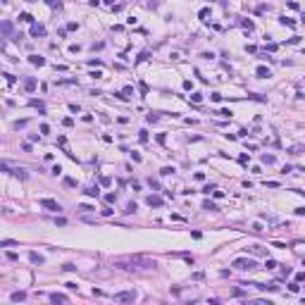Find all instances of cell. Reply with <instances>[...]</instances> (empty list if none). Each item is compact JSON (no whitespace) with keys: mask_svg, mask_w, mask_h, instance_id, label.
<instances>
[{"mask_svg":"<svg viewBox=\"0 0 305 305\" xmlns=\"http://www.w3.org/2000/svg\"><path fill=\"white\" fill-rule=\"evenodd\" d=\"M231 265H234V270H241V272H250V270L258 267V262H255L253 258H236Z\"/></svg>","mask_w":305,"mask_h":305,"instance_id":"6da1fadb","label":"cell"},{"mask_svg":"<svg viewBox=\"0 0 305 305\" xmlns=\"http://www.w3.org/2000/svg\"><path fill=\"white\" fill-rule=\"evenodd\" d=\"M38 205L45 207V210H50V212H62V205L57 203V200H53V198H41Z\"/></svg>","mask_w":305,"mask_h":305,"instance_id":"7a4b0ae2","label":"cell"},{"mask_svg":"<svg viewBox=\"0 0 305 305\" xmlns=\"http://www.w3.org/2000/svg\"><path fill=\"white\" fill-rule=\"evenodd\" d=\"M114 300L117 303H134L136 300V291H119V293H114Z\"/></svg>","mask_w":305,"mask_h":305,"instance_id":"3957f363","label":"cell"},{"mask_svg":"<svg viewBox=\"0 0 305 305\" xmlns=\"http://www.w3.org/2000/svg\"><path fill=\"white\" fill-rule=\"evenodd\" d=\"M143 267V270H150V267H155V260H148V258H141V255H136L131 258V267Z\"/></svg>","mask_w":305,"mask_h":305,"instance_id":"277c9868","label":"cell"},{"mask_svg":"<svg viewBox=\"0 0 305 305\" xmlns=\"http://www.w3.org/2000/svg\"><path fill=\"white\" fill-rule=\"evenodd\" d=\"M145 203L150 205V207H162V205H165V198L153 193V196H148V198H145Z\"/></svg>","mask_w":305,"mask_h":305,"instance_id":"5b68a950","label":"cell"},{"mask_svg":"<svg viewBox=\"0 0 305 305\" xmlns=\"http://www.w3.org/2000/svg\"><path fill=\"white\" fill-rule=\"evenodd\" d=\"M24 91H26V93H34L36 91V79L34 76H26V79H24Z\"/></svg>","mask_w":305,"mask_h":305,"instance_id":"8992f818","label":"cell"},{"mask_svg":"<svg viewBox=\"0 0 305 305\" xmlns=\"http://www.w3.org/2000/svg\"><path fill=\"white\" fill-rule=\"evenodd\" d=\"M31 36H34V38L45 36V26H43V24H34V26H31Z\"/></svg>","mask_w":305,"mask_h":305,"instance_id":"52a82bcc","label":"cell"},{"mask_svg":"<svg viewBox=\"0 0 305 305\" xmlns=\"http://www.w3.org/2000/svg\"><path fill=\"white\" fill-rule=\"evenodd\" d=\"M84 193H86L88 198H98V196H100V188H98V186H88Z\"/></svg>","mask_w":305,"mask_h":305,"instance_id":"ba28073f","label":"cell"},{"mask_svg":"<svg viewBox=\"0 0 305 305\" xmlns=\"http://www.w3.org/2000/svg\"><path fill=\"white\" fill-rule=\"evenodd\" d=\"M50 300H53V303H67L69 298L65 296V293H50Z\"/></svg>","mask_w":305,"mask_h":305,"instance_id":"9c48e42d","label":"cell"},{"mask_svg":"<svg viewBox=\"0 0 305 305\" xmlns=\"http://www.w3.org/2000/svg\"><path fill=\"white\" fill-rule=\"evenodd\" d=\"M29 62L36 65V67H43L45 65V57H38V55H29Z\"/></svg>","mask_w":305,"mask_h":305,"instance_id":"30bf717a","label":"cell"},{"mask_svg":"<svg viewBox=\"0 0 305 305\" xmlns=\"http://www.w3.org/2000/svg\"><path fill=\"white\" fill-rule=\"evenodd\" d=\"M255 74H258L260 79H270V76H272V72L267 67H258V69H255Z\"/></svg>","mask_w":305,"mask_h":305,"instance_id":"8fae6325","label":"cell"},{"mask_svg":"<svg viewBox=\"0 0 305 305\" xmlns=\"http://www.w3.org/2000/svg\"><path fill=\"white\" fill-rule=\"evenodd\" d=\"M29 260H31L34 265H43V262H45L43 255H38V253H29Z\"/></svg>","mask_w":305,"mask_h":305,"instance_id":"7c38bea8","label":"cell"},{"mask_svg":"<svg viewBox=\"0 0 305 305\" xmlns=\"http://www.w3.org/2000/svg\"><path fill=\"white\" fill-rule=\"evenodd\" d=\"M279 24H284V26H296V19H291V17H279Z\"/></svg>","mask_w":305,"mask_h":305,"instance_id":"4fadbf2b","label":"cell"},{"mask_svg":"<svg viewBox=\"0 0 305 305\" xmlns=\"http://www.w3.org/2000/svg\"><path fill=\"white\" fill-rule=\"evenodd\" d=\"M246 250H250V253H255V255H267V250H265L262 246H250V248H246Z\"/></svg>","mask_w":305,"mask_h":305,"instance_id":"5bb4252c","label":"cell"},{"mask_svg":"<svg viewBox=\"0 0 305 305\" xmlns=\"http://www.w3.org/2000/svg\"><path fill=\"white\" fill-rule=\"evenodd\" d=\"M203 210H207V212H217L219 207H217V205L212 203V200H205V203H203Z\"/></svg>","mask_w":305,"mask_h":305,"instance_id":"9a60e30c","label":"cell"},{"mask_svg":"<svg viewBox=\"0 0 305 305\" xmlns=\"http://www.w3.org/2000/svg\"><path fill=\"white\" fill-rule=\"evenodd\" d=\"M24 298H26L24 291H14V293H12V303H19V300H24Z\"/></svg>","mask_w":305,"mask_h":305,"instance_id":"2e32d148","label":"cell"},{"mask_svg":"<svg viewBox=\"0 0 305 305\" xmlns=\"http://www.w3.org/2000/svg\"><path fill=\"white\" fill-rule=\"evenodd\" d=\"M76 210H79V212H84V215H86V212H96V207H93V205H79V207H76Z\"/></svg>","mask_w":305,"mask_h":305,"instance_id":"e0dca14e","label":"cell"},{"mask_svg":"<svg viewBox=\"0 0 305 305\" xmlns=\"http://www.w3.org/2000/svg\"><path fill=\"white\" fill-rule=\"evenodd\" d=\"M19 22H26V24H31V22H34V17H31L29 12H22V14H19Z\"/></svg>","mask_w":305,"mask_h":305,"instance_id":"ac0fdd59","label":"cell"},{"mask_svg":"<svg viewBox=\"0 0 305 305\" xmlns=\"http://www.w3.org/2000/svg\"><path fill=\"white\" fill-rule=\"evenodd\" d=\"M105 203H107V205L117 203V193H105Z\"/></svg>","mask_w":305,"mask_h":305,"instance_id":"d6986e66","label":"cell"},{"mask_svg":"<svg viewBox=\"0 0 305 305\" xmlns=\"http://www.w3.org/2000/svg\"><path fill=\"white\" fill-rule=\"evenodd\" d=\"M262 162H265V165H274V162H276V157H274V155H267V153H265V155H262Z\"/></svg>","mask_w":305,"mask_h":305,"instance_id":"ffe728a7","label":"cell"},{"mask_svg":"<svg viewBox=\"0 0 305 305\" xmlns=\"http://www.w3.org/2000/svg\"><path fill=\"white\" fill-rule=\"evenodd\" d=\"M136 210H138V205H136V203H129L124 212H127V215H136Z\"/></svg>","mask_w":305,"mask_h":305,"instance_id":"44dd1931","label":"cell"},{"mask_svg":"<svg viewBox=\"0 0 305 305\" xmlns=\"http://www.w3.org/2000/svg\"><path fill=\"white\" fill-rule=\"evenodd\" d=\"M241 26H246L248 31H253V29H255V24H253L250 19H241Z\"/></svg>","mask_w":305,"mask_h":305,"instance_id":"7402d4cb","label":"cell"},{"mask_svg":"<svg viewBox=\"0 0 305 305\" xmlns=\"http://www.w3.org/2000/svg\"><path fill=\"white\" fill-rule=\"evenodd\" d=\"M148 184H150V188H155V191H162V188H160V181H157V179H153V176H150V179H148Z\"/></svg>","mask_w":305,"mask_h":305,"instance_id":"603a6c76","label":"cell"},{"mask_svg":"<svg viewBox=\"0 0 305 305\" xmlns=\"http://www.w3.org/2000/svg\"><path fill=\"white\" fill-rule=\"evenodd\" d=\"M2 34H5V36L12 34V24H10V22H2Z\"/></svg>","mask_w":305,"mask_h":305,"instance_id":"cb8c5ba5","label":"cell"},{"mask_svg":"<svg viewBox=\"0 0 305 305\" xmlns=\"http://www.w3.org/2000/svg\"><path fill=\"white\" fill-rule=\"evenodd\" d=\"M217 114H219V117H224V119H231V114H234V112H231V110H219Z\"/></svg>","mask_w":305,"mask_h":305,"instance_id":"d4e9b609","label":"cell"},{"mask_svg":"<svg viewBox=\"0 0 305 305\" xmlns=\"http://www.w3.org/2000/svg\"><path fill=\"white\" fill-rule=\"evenodd\" d=\"M0 246H2V248H10V246H17V241H12V238H5V241H0Z\"/></svg>","mask_w":305,"mask_h":305,"instance_id":"484cf974","label":"cell"},{"mask_svg":"<svg viewBox=\"0 0 305 305\" xmlns=\"http://www.w3.org/2000/svg\"><path fill=\"white\" fill-rule=\"evenodd\" d=\"M174 167H162V169H160V174H162V176H169V174H174Z\"/></svg>","mask_w":305,"mask_h":305,"instance_id":"4316f807","label":"cell"},{"mask_svg":"<svg viewBox=\"0 0 305 305\" xmlns=\"http://www.w3.org/2000/svg\"><path fill=\"white\" fill-rule=\"evenodd\" d=\"M138 141H141V143H145V141H148V131H145V129H141V131H138Z\"/></svg>","mask_w":305,"mask_h":305,"instance_id":"83f0119b","label":"cell"},{"mask_svg":"<svg viewBox=\"0 0 305 305\" xmlns=\"http://www.w3.org/2000/svg\"><path fill=\"white\" fill-rule=\"evenodd\" d=\"M12 174H14V176H19V179H26V172L22 169V167H17V169L12 172Z\"/></svg>","mask_w":305,"mask_h":305,"instance_id":"f1b7e54d","label":"cell"},{"mask_svg":"<svg viewBox=\"0 0 305 305\" xmlns=\"http://www.w3.org/2000/svg\"><path fill=\"white\" fill-rule=\"evenodd\" d=\"M248 98H250V100H258V102H265V100H267V98H262V96H258V93H250Z\"/></svg>","mask_w":305,"mask_h":305,"instance_id":"f546056e","label":"cell"},{"mask_svg":"<svg viewBox=\"0 0 305 305\" xmlns=\"http://www.w3.org/2000/svg\"><path fill=\"white\" fill-rule=\"evenodd\" d=\"M276 267V260H265V270H274Z\"/></svg>","mask_w":305,"mask_h":305,"instance_id":"4dcf8cb0","label":"cell"},{"mask_svg":"<svg viewBox=\"0 0 305 305\" xmlns=\"http://www.w3.org/2000/svg\"><path fill=\"white\" fill-rule=\"evenodd\" d=\"M198 17H200V19H207V17H210V10H207V7H203V10L198 12Z\"/></svg>","mask_w":305,"mask_h":305,"instance_id":"1f68e13d","label":"cell"},{"mask_svg":"<svg viewBox=\"0 0 305 305\" xmlns=\"http://www.w3.org/2000/svg\"><path fill=\"white\" fill-rule=\"evenodd\" d=\"M65 186H67V188H74V186H76V179H65Z\"/></svg>","mask_w":305,"mask_h":305,"instance_id":"d6a6232c","label":"cell"},{"mask_svg":"<svg viewBox=\"0 0 305 305\" xmlns=\"http://www.w3.org/2000/svg\"><path fill=\"white\" fill-rule=\"evenodd\" d=\"M145 119H148V122H150V124H153V122H157V119H160V117H157V112H150V114H148V117H145Z\"/></svg>","mask_w":305,"mask_h":305,"instance_id":"836d02e7","label":"cell"},{"mask_svg":"<svg viewBox=\"0 0 305 305\" xmlns=\"http://www.w3.org/2000/svg\"><path fill=\"white\" fill-rule=\"evenodd\" d=\"M298 288H300V286H298V281H293V284H288V291H291V293H298Z\"/></svg>","mask_w":305,"mask_h":305,"instance_id":"e575fe53","label":"cell"},{"mask_svg":"<svg viewBox=\"0 0 305 305\" xmlns=\"http://www.w3.org/2000/svg\"><path fill=\"white\" fill-rule=\"evenodd\" d=\"M191 100H193L196 105H198V102L203 100V96H200V93H191Z\"/></svg>","mask_w":305,"mask_h":305,"instance_id":"d590c367","label":"cell"},{"mask_svg":"<svg viewBox=\"0 0 305 305\" xmlns=\"http://www.w3.org/2000/svg\"><path fill=\"white\" fill-rule=\"evenodd\" d=\"M212 191H215V186H212V184H207V186H203V193H205V196H210Z\"/></svg>","mask_w":305,"mask_h":305,"instance_id":"8d00e7d4","label":"cell"},{"mask_svg":"<svg viewBox=\"0 0 305 305\" xmlns=\"http://www.w3.org/2000/svg\"><path fill=\"white\" fill-rule=\"evenodd\" d=\"M102 215H105V217H112L114 210H112V207H102Z\"/></svg>","mask_w":305,"mask_h":305,"instance_id":"74e56055","label":"cell"},{"mask_svg":"<svg viewBox=\"0 0 305 305\" xmlns=\"http://www.w3.org/2000/svg\"><path fill=\"white\" fill-rule=\"evenodd\" d=\"M88 65H91V67H100L102 62H100V60H98V57H96V60H93V57H91V60H88Z\"/></svg>","mask_w":305,"mask_h":305,"instance_id":"f35d334b","label":"cell"},{"mask_svg":"<svg viewBox=\"0 0 305 305\" xmlns=\"http://www.w3.org/2000/svg\"><path fill=\"white\" fill-rule=\"evenodd\" d=\"M62 270H65V272H74V270H76V265H72V262H67V265H65Z\"/></svg>","mask_w":305,"mask_h":305,"instance_id":"ab89813d","label":"cell"},{"mask_svg":"<svg viewBox=\"0 0 305 305\" xmlns=\"http://www.w3.org/2000/svg\"><path fill=\"white\" fill-rule=\"evenodd\" d=\"M193 179H196V181H203L205 174H203V172H196V174H193Z\"/></svg>","mask_w":305,"mask_h":305,"instance_id":"60d3db41","label":"cell"},{"mask_svg":"<svg viewBox=\"0 0 305 305\" xmlns=\"http://www.w3.org/2000/svg\"><path fill=\"white\" fill-rule=\"evenodd\" d=\"M62 124H65V127H72V124H74V119H72V117H65V119H62Z\"/></svg>","mask_w":305,"mask_h":305,"instance_id":"b9f144b4","label":"cell"},{"mask_svg":"<svg viewBox=\"0 0 305 305\" xmlns=\"http://www.w3.org/2000/svg\"><path fill=\"white\" fill-rule=\"evenodd\" d=\"M50 172H53V174L57 176V174H62V167H60V165H55V167H53V169H50Z\"/></svg>","mask_w":305,"mask_h":305,"instance_id":"7bdbcfd3","label":"cell"},{"mask_svg":"<svg viewBox=\"0 0 305 305\" xmlns=\"http://www.w3.org/2000/svg\"><path fill=\"white\" fill-rule=\"evenodd\" d=\"M122 93H124V96H127V98H129V96H131V93H134V88H131V86H127V88H124V91H122Z\"/></svg>","mask_w":305,"mask_h":305,"instance_id":"ee69618b","label":"cell"},{"mask_svg":"<svg viewBox=\"0 0 305 305\" xmlns=\"http://www.w3.org/2000/svg\"><path fill=\"white\" fill-rule=\"evenodd\" d=\"M19 127H26V119H19V122H14V129H19Z\"/></svg>","mask_w":305,"mask_h":305,"instance_id":"f6af8a7d","label":"cell"},{"mask_svg":"<svg viewBox=\"0 0 305 305\" xmlns=\"http://www.w3.org/2000/svg\"><path fill=\"white\" fill-rule=\"evenodd\" d=\"M41 134H50V127L48 124H41Z\"/></svg>","mask_w":305,"mask_h":305,"instance_id":"bcb514c9","label":"cell"},{"mask_svg":"<svg viewBox=\"0 0 305 305\" xmlns=\"http://www.w3.org/2000/svg\"><path fill=\"white\" fill-rule=\"evenodd\" d=\"M253 231H258V234H260V231H262V224H260V222H255V224H253Z\"/></svg>","mask_w":305,"mask_h":305,"instance_id":"7dc6e473","label":"cell"},{"mask_svg":"<svg viewBox=\"0 0 305 305\" xmlns=\"http://www.w3.org/2000/svg\"><path fill=\"white\" fill-rule=\"evenodd\" d=\"M48 5H50V7H57V10H60V7H62V5H60V2H57V0H48Z\"/></svg>","mask_w":305,"mask_h":305,"instance_id":"c3c4849f","label":"cell"},{"mask_svg":"<svg viewBox=\"0 0 305 305\" xmlns=\"http://www.w3.org/2000/svg\"><path fill=\"white\" fill-rule=\"evenodd\" d=\"M67 29H69V31H74V29H79V24H76V22H69Z\"/></svg>","mask_w":305,"mask_h":305,"instance_id":"681fc988","label":"cell"},{"mask_svg":"<svg viewBox=\"0 0 305 305\" xmlns=\"http://www.w3.org/2000/svg\"><path fill=\"white\" fill-rule=\"evenodd\" d=\"M165 141H167V138H165V134H157V143H160V145H165Z\"/></svg>","mask_w":305,"mask_h":305,"instance_id":"f907efd6","label":"cell"},{"mask_svg":"<svg viewBox=\"0 0 305 305\" xmlns=\"http://www.w3.org/2000/svg\"><path fill=\"white\" fill-rule=\"evenodd\" d=\"M100 184L102 186H110V176H100Z\"/></svg>","mask_w":305,"mask_h":305,"instance_id":"816d5d0a","label":"cell"},{"mask_svg":"<svg viewBox=\"0 0 305 305\" xmlns=\"http://www.w3.org/2000/svg\"><path fill=\"white\" fill-rule=\"evenodd\" d=\"M131 160H134V162H141V160H143V157H141V155H138V153H131Z\"/></svg>","mask_w":305,"mask_h":305,"instance_id":"f5cc1de1","label":"cell"},{"mask_svg":"<svg viewBox=\"0 0 305 305\" xmlns=\"http://www.w3.org/2000/svg\"><path fill=\"white\" fill-rule=\"evenodd\" d=\"M296 281H305V272H298L296 274Z\"/></svg>","mask_w":305,"mask_h":305,"instance_id":"db71d44e","label":"cell"},{"mask_svg":"<svg viewBox=\"0 0 305 305\" xmlns=\"http://www.w3.org/2000/svg\"><path fill=\"white\" fill-rule=\"evenodd\" d=\"M24 2H36V0H24Z\"/></svg>","mask_w":305,"mask_h":305,"instance_id":"11a10c76","label":"cell"},{"mask_svg":"<svg viewBox=\"0 0 305 305\" xmlns=\"http://www.w3.org/2000/svg\"><path fill=\"white\" fill-rule=\"evenodd\" d=\"M303 267H305V260H303Z\"/></svg>","mask_w":305,"mask_h":305,"instance_id":"9f6ffc18","label":"cell"}]
</instances>
